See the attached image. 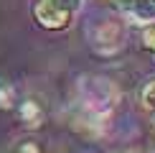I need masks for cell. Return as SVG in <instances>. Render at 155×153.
I'll list each match as a JSON object with an SVG mask.
<instances>
[{
	"label": "cell",
	"instance_id": "obj_1",
	"mask_svg": "<svg viewBox=\"0 0 155 153\" xmlns=\"http://www.w3.org/2000/svg\"><path fill=\"white\" fill-rule=\"evenodd\" d=\"M76 8H79V0H36L33 18L41 28L61 31V28H69V23L74 21Z\"/></svg>",
	"mask_w": 155,
	"mask_h": 153
},
{
	"label": "cell",
	"instance_id": "obj_2",
	"mask_svg": "<svg viewBox=\"0 0 155 153\" xmlns=\"http://www.w3.org/2000/svg\"><path fill=\"white\" fill-rule=\"evenodd\" d=\"M114 5L132 23L147 25L155 21V0H114Z\"/></svg>",
	"mask_w": 155,
	"mask_h": 153
},
{
	"label": "cell",
	"instance_id": "obj_3",
	"mask_svg": "<svg viewBox=\"0 0 155 153\" xmlns=\"http://www.w3.org/2000/svg\"><path fill=\"white\" fill-rule=\"evenodd\" d=\"M18 115H21V120H23L28 127H41L43 117H46V110H43L41 102H36V100H23Z\"/></svg>",
	"mask_w": 155,
	"mask_h": 153
},
{
	"label": "cell",
	"instance_id": "obj_4",
	"mask_svg": "<svg viewBox=\"0 0 155 153\" xmlns=\"http://www.w3.org/2000/svg\"><path fill=\"white\" fill-rule=\"evenodd\" d=\"M140 102H143V107L147 112L155 110V76L153 79H147L143 87H140Z\"/></svg>",
	"mask_w": 155,
	"mask_h": 153
},
{
	"label": "cell",
	"instance_id": "obj_5",
	"mask_svg": "<svg viewBox=\"0 0 155 153\" xmlns=\"http://www.w3.org/2000/svg\"><path fill=\"white\" fill-rule=\"evenodd\" d=\"M143 46L155 54V21L145 25V31H143Z\"/></svg>",
	"mask_w": 155,
	"mask_h": 153
},
{
	"label": "cell",
	"instance_id": "obj_6",
	"mask_svg": "<svg viewBox=\"0 0 155 153\" xmlns=\"http://www.w3.org/2000/svg\"><path fill=\"white\" fill-rule=\"evenodd\" d=\"M15 153H43V148L36 140H21V143L15 145Z\"/></svg>",
	"mask_w": 155,
	"mask_h": 153
},
{
	"label": "cell",
	"instance_id": "obj_7",
	"mask_svg": "<svg viewBox=\"0 0 155 153\" xmlns=\"http://www.w3.org/2000/svg\"><path fill=\"white\" fill-rule=\"evenodd\" d=\"M0 107H13V89L5 84V82H0Z\"/></svg>",
	"mask_w": 155,
	"mask_h": 153
},
{
	"label": "cell",
	"instance_id": "obj_8",
	"mask_svg": "<svg viewBox=\"0 0 155 153\" xmlns=\"http://www.w3.org/2000/svg\"><path fill=\"white\" fill-rule=\"evenodd\" d=\"M150 130L155 133V110H150Z\"/></svg>",
	"mask_w": 155,
	"mask_h": 153
},
{
	"label": "cell",
	"instance_id": "obj_9",
	"mask_svg": "<svg viewBox=\"0 0 155 153\" xmlns=\"http://www.w3.org/2000/svg\"><path fill=\"white\" fill-rule=\"evenodd\" d=\"M132 153H135V151H132Z\"/></svg>",
	"mask_w": 155,
	"mask_h": 153
}]
</instances>
